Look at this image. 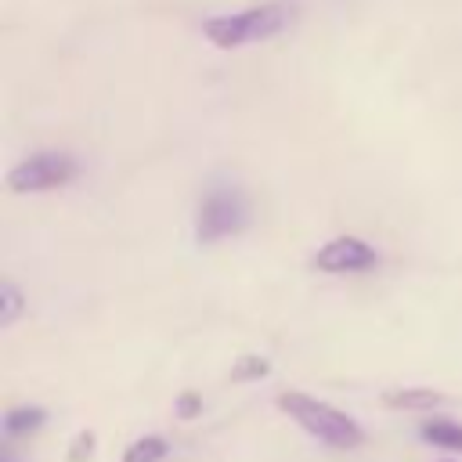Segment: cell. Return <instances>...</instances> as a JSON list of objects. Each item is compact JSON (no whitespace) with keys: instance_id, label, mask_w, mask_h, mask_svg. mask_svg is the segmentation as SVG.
<instances>
[{"instance_id":"1","label":"cell","mask_w":462,"mask_h":462,"mask_svg":"<svg viewBox=\"0 0 462 462\" xmlns=\"http://www.w3.org/2000/svg\"><path fill=\"white\" fill-rule=\"evenodd\" d=\"M278 408H282L300 430H307L310 437H318V440L328 444V448L350 451V448H361V440H365L361 426H357L346 411H339V408H332V404H325V401H318V397H310V393L285 390V393H278Z\"/></svg>"},{"instance_id":"2","label":"cell","mask_w":462,"mask_h":462,"mask_svg":"<svg viewBox=\"0 0 462 462\" xmlns=\"http://www.w3.org/2000/svg\"><path fill=\"white\" fill-rule=\"evenodd\" d=\"M289 22V7L285 4H256L235 14H217L202 22V32L209 43L231 51V47H245L253 40H267L274 36L282 25Z\"/></svg>"},{"instance_id":"3","label":"cell","mask_w":462,"mask_h":462,"mask_svg":"<svg viewBox=\"0 0 462 462\" xmlns=\"http://www.w3.org/2000/svg\"><path fill=\"white\" fill-rule=\"evenodd\" d=\"M245 224H249V199L231 184H217L199 202L195 238L209 245V242H220V238H231V235L245 231Z\"/></svg>"},{"instance_id":"4","label":"cell","mask_w":462,"mask_h":462,"mask_svg":"<svg viewBox=\"0 0 462 462\" xmlns=\"http://www.w3.org/2000/svg\"><path fill=\"white\" fill-rule=\"evenodd\" d=\"M76 177V159L69 152H36L29 159H22L11 173H7V188L25 195V191H51L61 188Z\"/></svg>"},{"instance_id":"5","label":"cell","mask_w":462,"mask_h":462,"mask_svg":"<svg viewBox=\"0 0 462 462\" xmlns=\"http://www.w3.org/2000/svg\"><path fill=\"white\" fill-rule=\"evenodd\" d=\"M375 249L365 242V238H354V235H339L332 242H325L314 256V267L325 271V274H354V271H368L375 267Z\"/></svg>"},{"instance_id":"6","label":"cell","mask_w":462,"mask_h":462,"mask_svg":"<svg viewBox=\"0 0 462 462\" xmlns=\"http://www.w3.org/2000/svg\"><path fill=\"white\" fill-rule=\"evenodd\" d=\"M383 401L390 408H401V411H426V408H437L444 397L430 386H397V390H386Z\"/></svg>"},{"instance_id":"7","label":"cell","mask_w":462,"mask_h":462,"mask_svg":"<svg viewBox=\"0 0 462 462\" xmlns=\"http://www.w3.org/2000/svg\"><path fill=\"white\" fill-rule=\"evenodd\" d=\"M419 437L433 448H448V451H462V426L451 422V419H433V422H422Z\"/></svg>"},{"instance_id":"8","label":"cell","mask_w":462,"mask_h":462,"mask_svg":"<svg viewBox=\"0 0 462 462\" xmlns=\"http://www.w3.org/2000/svg\"><path fill=\"white\" fill-rule=\"evenodd\" d=\"M47 422V411L36 408V404H25V408H11L7 419H4V433L7 437H25L32 430H40Z\"/></svg>"},{"instance_id":"9","label":"cell","mask_w":462,"mask_h":462,"mask_svg":"<svg viewBox=\"0 0 462 462\" xmlns=\"http://www.w3.org/2000/svg\"><path fill=\"white\" fill-rule=\"evenodd\" d=\"M166 451H170L166 437H159V433H148V437H137V440L126 448L123 462H162V458H166Z\"/></svg>"},{"instance_id":"10","label":"cell","mask_w":462,"mask_h":462,"mask_svg":"<svg viewBox=\"0 0 462 462\" xmlns=\"http://www.w3.org/2000/svg\"><path fill=\"white\" fill-rule=\"evenodd\" d=\"M22 310H25L22 292H18L11 282H4V285H0V328H11Z\"/></svg>"},{"instance_id":"11","label":"cell","mask_w":462,"mask_h":462,"mask_svg":"<svg viewBox=\"0 0 462 462\" xmlns=\"http://www.w3.org/2000/svg\"><path fill=\"white\" fill-rule=\"evenodd\" d=\"M267 372H271V365H267V357H260V354H242V357L231 365V379H235V383L263 379Z\"/></svg>"},{"instance_id":"12","label":"cell","mask_w":462,"mask_h":462,"mask_svg":"<svg viewBox=\"0 0 462 462\" xmlns=\"http://www.w3.org/2000/svg\"><path fill=\"white\" fill-rule=\"evenodd\" d=\"M94 455V433L90 430H79L72 437V451H69V462H87Z\"/></svg>"},{"instance_id":"13","label":"cell","mask_w":462,"mask_h":462,"mask_svg":"<svg viewBox=\"0 0 462 462\" xmlns=\"http://www.w3.org/2000/svg\"><path fill=\"white\" fill-rule=\"evenodd\" d=\"M199 411H202V397H199V393H191V390H188V393H180V401H177V415H180V419H195Z\"/></svg>"}]
</instances>
